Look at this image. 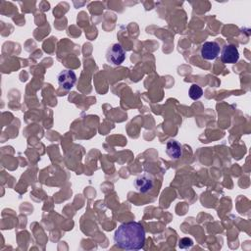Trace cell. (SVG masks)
Wrapping results in <instances>:
<instances>
[{
  "label": "cell",
  "mask_w": 251,
  "mask_h": 251,
  "mask_svg": "<svg viewBox=\"0 0 251 251\" xmlns=\"http://www.w3.org/2000/svg\"><path fill=\"white\" fill-rule=\"evenodd\" d=\"M179 247L180 248H190L193 245V241L190 238L184 237L179 240Z\"/></svg>",
  "instance_id": "obj_9"
},
{
  "label": "cell",
  "mask_w": 251,
  "mask_h": 251,
  "mask_svg": "<svg viewBox=\"0 0 251 251\" xmlns=\"http://www.w3.org/2000/svg\"><path fill=\"white\" fill-rule=\"evenodd\" d=\"M188 94H189V97L192 100H198L199 98L202 97L203 90H202V88L198 84H192L190 86V88H189Z\"/></svg>",
  "instance_id": "obj_8"
},
{
  "label": "cell",
  "mask_w": 251,
  "mask_h": 251,
  "mask_svg": "<svg viewBox=\"0 0 251 251\" xmlns=\"http://www.w3.org/2000/svg\"><path fill=\"white\" fill-rule=\"evenodd\" d=\"M106 59L114 66H119L124 63L126 59V52L120 43H115L108 48Z\"/></svg>",
  "instance_id": "obj_2"
},
{
  "label": "cell",
  "mask_w": 251,
  "mask_h": 251,
  "mask_svg": "<svg viewBox=\"0 0 251 251\" xmlns=\"http://www.w3.org/2000/svg\"><path fill=\"white\" fill-rule=\"evenodd\" d=\"M58 84L65 90H71L76 81V75L74 71L63 70L57 75Z\"/></svg>",
  "instance_id": "obj_3"
},
{
  "label": "cell",
  "mask_w": 251,
  "mask_h": 251,
  "mask_svg": "<svg viewBox=\"0 0 251 251\" xmlns=\"http://www.w3.org/2000/svg\"><path fill=\"white\" fill-rule=\"evenodd\" d=\"M154 184L153 176L149 174H142L134 180V187L140 193H146L152 189Z\"/></svg>",
  "instance_id": "obj_6"
},
{
  "label": "cell",
  "mask_w": 251,
  "mask_h": 251,
  "mask_svg": "<svg viewBox=\"0 0 251 251\" xmlns=\"http://www.w3.org/2000/svg\"><path fill=\"white\" fill-rule=\"evenodd\" d=\"M166 153L173 160H178L182 156V146L175 139H170L166 144Z\"/></svg>",
  "instance_id": "obj_7"
},
{
  "label": "cell",
  "mask_w": 251,
  "mask_h": 251,
  "mask_svg": "<svg viewBox=\"0 0 251 251\" xmlns=\"http://www.w3.org/2000/svg\"><path fill=\"white\" fill-rule=\"evenodd\" d=\"M220 45L216 41H206L202 44L200 54L205 60H215L220 55Z\"/></svg>",
  "instance_id": "obj_4"
},
{
  "label": "cell",
  "mask_w": 251,
  "mask_h": 251,
  "mask_svg": "<svg viewBox=\"0 0 251 251\" xmlns=\"http://www.w3.org/2000/svg\"><path fill=\"white\" fill-rule=\"evenodd\" d=\"M114 241L121 249L140 250L145 244V229L137 222L124 223L116 229Z\"/></svg>",
  "instance_id": "obj_1"
},
{
  "label": "cell",
  "mask_w": 251,
  "mask_h": 251,
  "mask_svg": "<svg viewBox=\"0 0 251 251\" xmlns=\"http://www.w3.org/2000/svg\"><path fill=\"white\" fill-rule=\"evenodd\" d=\"M239 59L238 49L232 44H226L221 52V60L225 64H234Z\"/></svg>",
  "instance_id": "obj_5"
}]
</instances>
